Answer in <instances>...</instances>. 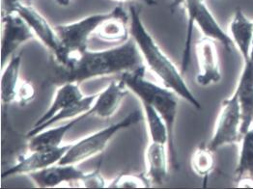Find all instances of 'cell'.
Returning <instances> with one entry per match:
<instances>
[{
    "label": "cell",
    "instance_id": "obj_1",
    "mask_svg": "<svg viewBox=\"0 0 253 189\" xmlns=\"http://www.w3.org/2000/svg\"><path fill=\"white\" fill-rule=\"evenodd\" d=\"M49 84H82L87 80L121 75L146 67L131 37L123 43L103 50L68 53L61 60H50Z\"/></svg>",
    "mask_w": 253,
    "mask_h": 189
},
{
    "label": "cell",
    "instance_id": "obj_2",
    "mask_svg": "<svg viewBox=\"0 0 253 189\" xmlns=\"http://www.w3.org/2000/svg\"><path fill=\"white\" fill-rule=\"evenodd\" d=\"M129 14V34L136 43L146 69L152 73L159 81L174 91L180 98L188 102L196 109H201V105L192 94L190 87L184 79L181 70L163 51L158 42L148 31L140 17L139 10L130 5Z\"/></svg>",
    "mask_w": 253,
    "mask_h": 189
},
{
    "label": "cell",
    "instance_id": "obj_3",
    "mask_svg": "<svg viewBox=\"0 0 253 189\" xmlns=\"http://www.w3.org/2000/svg\"><path fill=\"white\" fill-rule=\"evenodd\" d=\"M145 74L146 67H143L121 74L120 78L124 81L129 92L138 98L140 103L151 105L164 119L169 130V158L172 166L178 170L180 164L175 145V125L180 97L168 87L149 80Z\"/></svg>",
    "mask_w": 253,
    "mask_h": 189
},
{
    "label": "cell",
    "instance_id": "obj_4",
    "mask_svg": "<svg viewBox=\"0 0 253 189\" xmlns=\"http://www.w3.org/2000/svg\"><path fill=\"white\" fill-rule=\"evenodd\" d=\"M142 114L139 110L130 112L121 121L93 132L71 144L59 163L78 165L102 153L116 133L136 125L142 119Z\"/></svg>",
    "mask_w": 253,
    "mask_h": 189
},
{
    "label": "cell",
    "instance_id": "obj_5",
    "mask_svg": "<svg viewBox=\"0 0 253 189\" xmlns=\"http://www.w3.org/2000/svg\"><path fill=\"white\" fill-rule=\"evenodd\" d=\"M116 13V7L107 13L93 14L80 21L56 25L55 31L63 47V52L59 58H50V60H61L68 53L83 52L88 48V42L95 35L98 27L111 18Z\"/></svg>",
    "mask_w": 253,
    "mask_h": 189
},
{
    "label": "cell",
    "instance_id": "obj_6",
    "mask_svg": "<svg viewBox=\"0 0 253 189\" xmlns=\"http://www.w3.org/2000/svg\"><path fill=\"white\" fill-rule=\"evenodd\" d=\"M242 126V109L237 91L230 98L225 99L221 103V108L218 113L214 130L211 140L207 144L212 151L226 145H232L241 141Z\"/></svg>",
    "mask_w": 253,
    "mask_h": 189
},
{
    "label": "cell",
    "instance_id": "obj_7",
    "mask_svg": "<svg viewBox=\"0 0 253 189\" xmlns=\"http://www.w3.org/2000/svg\"><path fill=\"white\" fill-rule=\"evenodd\" d=\"M12 13H17L28 24L36 39L49 51L50 58H59L63 52V47L55 28L42 14L29 3L21 0L13 8Z\"/></svg>",
    "mask_w": 253,
    "mask_h": 189
},
{
    "label": "cell",
    "instance_id": "obj_8",
    "mask_svg": "<svg viewBox=\"0 0 253 189\" xmlns=\"http://www.w3.org/2000/svg\"><path fill=\"white\" fill-rule=\"evenodd\" d=\"M2 28L1 68L18 52L23 43L36 40L31 28L17 13L2 14Z\"/></svg>",
    "mask_w": 253,
    "mask_h": 189
},
{
    "label": "cell",
    "instance_id": "obj_9",
    "mask_svg": "<svg viewBox=\"0 0 253 189\" xmlns=\"http://www.w3.org/2000/svg\"><path fill=\"white\" fill-rule=\"evenodd\" d=\"M70 146L71 144L62 145L61 147L51 150L29 151L27 154L21 155L19 157L18 162L15 165L4 170L1 174V179L5 180L19 175L27 176L32 172H36L59 163Z\"/></svg>",
    "mask_w": 253,
    "mask_h": 189
},
{
    "label": "cell",
    "instance_id": "obj_10",
    "mask_svg": "<svg viewBox=\"0 0 253 189\" xmlns=\"http://www.w3.org/2000/svg\"><path fill=\"white\" fill-rule=\"evenodd\" d=\"M195 53L199 72L197 84L202 87L216 84L221 80V72L215 42L208 37H202L195 43Z\"/></svg>",
    "mask_w": 253,
    "mask_h": 189
},
{
    "label": "cell",
    "instance_id": "obj_11",
    "mask_svg": "<svg viewBox=\"0 0 253 189\" xmlns=\"http://www.w3.org/2000/svg\"><path fill=\"white\" fill-rule=\"evenodd\" d=\"M85 172L73 164L56 163L49 167L32 172L27 176L30 178L35 187L40 189H53L68 184L75 188V185L80 181Z\"/></svg>",
    "mask_w": 253,
    "mask_h": 189
},
{
    "label": "cell",
    "instance_id": "obj_12",
    "mask_svg": "<svg viewBox=\"0 0 253 189\" xmlns=\"http://www.w3.org/2000/svg\"><path fill=\"white\" fill-rule=\"evenodd\" d=\"M128 93L129 90L121 78L112 80L98 93L91 109V116L101 119L111 118L118 111Z\"/></svg>",
    "mask_w": 253,
    "mask_h": 189
},
{
    "label": "cell",
    "instance_id": "obj_13",
    "mask_svg": "<svg viewBox=\"0 0 253 189\" xmlns=\"http://www.w3.org/2000/svg\"><path fill=\"white\" fill-rule=\"evenodd\" d=\"M168 144L150 141L145 150V175L153 185L162 186L169 176Z\"/></svg>",
    "mask_w": 253,
    "mask_h": 189
},
{
    "label": "cell",
    "instance_id": "obj_14",
    "mask_svg": "<svg viewBox=\"0 0 253 189\" xmlns=\"http://www.w3.org/2000/svg\"><path fill=\"white\" fill-rule=\"evenodd\" d=\"M88 117H91V110L75 119L68 121V123L62 126L47 127L40 131L39 133L28 138L27 147L29 151H42L51 150L55 148L61 147L63 145L64 137L67 133L76 126L78 123L82 122Z\"/></svg>",
    "mask_w": 253,
    "mask_h": 189
},
{
    "label": "cell",
    "instance_id": "obj_15",
    "mask_svg": "<svg viewBox=\"0 0 253 189\" xmlns=\"http://www.w3.org/2000/svg\"><path fill=\"white\" fill-rule=\"evenodd\" d=\"M236 91L242 109L241 134H245L253 126V60L245 62Z\"/></svg>",
    "mask_w": 253,
    "mask_h": 189
},
{
    "label": "cell",
    "instance_id": "obj_16",
    "mask_svg": "<svg viewBox=\"0 0 253 189\" xmlns=\"http://www.w3.org/2000/svg\"><path fill=\"white\" fill-rule=\"evenodd\" d=\"M95 37L105 42L123 43L130 37L129 14L123 6H116V13L104 21L95 32Z\"/></svg>",
    "mask_w": 253,
    "mask_h": 189
},
{
    "label": "cell",
    "instance_id": "obj_17",
    "mask_svg": "<svg viewBox=\"0 0 253 189\" xmlns=\"http://www.w3.org/2000/svg\"><path fill=\"white\" fill-rule=\"evenodd\" d=\"M85 96L78 83H65L57 86L51 104L46 111L36 121L32 128H37L49 121L53 116L70 105L82 101Z\"/></svg>",
    "mask_w": 253,
    "mask_h": 189
},
{
    "label": "cell",
    "instance_id": "obj_18",
    "mask_svg": "<svg viewBox=\"0 0 253 189\" xmlns=\"http://www.w3.org/2000/svg\"><path fill=\"white\" fill-rule=\"evenodd\" d=\"M229 33L235 46H237L244 59V62L248 61L251 56L253 40V22L248 19L240 8L233 14L229 23Z\"/></svg>",
    "mask_w": 253,
    "mask_h": 189
},
{
    "label": "cell",
    "instance_id": "obj_19",
    "mask_svg": "<svg viewBox=\"0 0 253 189\" xmlns=\"http://www.w3.org/2000/svg\"><path fill=\"white\" fill-rule=\"evenodd\" d=\"M21 54L18 52L3 67L1 76V102L4 107L16 102L18 88L21 83Z\"/></svg>",
    "mask_w": 253,
    "mask_h": 189
},
{
    "label": "cell",
    "instance_id": "obj_20",
    "mask_svg": "<svg viewBox=\"0 0 253 189\" xmlns=\"http://www.w3.org/2000/svg\"><path fill=\"white\" fill-rule=\"evenodd\" d=\"M97 96H98V93L92 94L89 96H85L82 101L66 107L65 109L61 110L55 116H53L49 121H47L42 126H39L37 128H31L27 133V138L39 133L40 131H42L49 126H53L56 123H59L62 121H70L72 119H75L84 113L89 112L92 109V106L94 105V102H95Z\"/></svg>",
    "mask_w": 253,
    "mask_h": 189
},
{
    "label": "cell",
    "instance_id": "obj_21",
    "mask_svg": "<svg viewBox=\"0 0 253 189\" xmlns=\"http://www.w3.org/2000/svg\"><path fill=\"white\" fill-rule=\"evenodd\" d=\"M237 167L234 171V181L253 176V126L242 135Z\"/></svg>",
    "mask_w": 253,
    "mask_h": 189
},
{
    "label": "cell",
    "instance_id": "obj_22",
    "mask_svg": "<svg viewBox=\"0 0 253 189\" xmlns=\"http://www.w3.org/2000/svg\"><path fill=\"white\" fill-rule=\"evenodd\" d=\"M141 105L150 141L168 144L169 146V130L164 119L151 105L146 103H141Z\"/></svg>",
    "mask_w": 253,
    "mask_h": 189
},
{
    "label": "cell",
    "instance_id": "obj_23",
    "mask_svg": "<svg viewBox=\"0 0 253 189\" xmlns=\"http://www.w3.org/2000/svg\"><path fill=\"white\" fill-rule=\"evenodd\" d=\"M213 152L207 145L202 144L196 148L191 155V168L197 176L203 178L205 182L214 169L215 161Z\"/></svg>",
    "mask_w": 253,
    "mask_h": 189
},
{
    "label": "cell",
    "instance_id": "obj_24",
    "mask_svg": "<svg viewBox=\"0 0 253 189\" xmlns=\"http://www.w3.org/2000/svg\"><path fill=\"white\" fill-rule=\"evenodd\" d=\"M151 181L144 174L122 173L117 175L108 185V189H149L152 187Z\"/></svg>",
    "mask_w": 253,
    "mask_h": 189
},
{
    "label": "cell",
    "instance_id": "obj_25",
    "mask_svg": "<svg viewBox=\"0 0 253 189\" xmlns=\"http://www.w3.org/2000/svg\"><path fill=\"white\" fill-rule=\"evenodd\" d=\"M107 183L103 177L100 166L91 172L84 173V177L78 181L75 185V188L81 189H106L107 188Z\"/></svg>",
    "mask_w": 253,
    "mask_h": 189
},
{
    "label": "cell",
    "instance_id": "obj_26",
    "mask_svg": "<svg viewBox=\"0 0 253 189\" xmlns=\"http://www.w3.org/2000/svg\"><path fill=\"white\" fill-rule=\"evenodd\" d=\"M35 97H36V90L33 84L29 81L21 80V83L17 92L16 103H18L21 106H25L29 105L32 101H34Z\"/></svg>",
    "mask_w": 253,
    "mask_h": 189
},
{
    "label": "cell",
    "instance_id": "obj_27",
    "mask_svg": "<svg viewBox=\"0 0 253 189\" xmlns=\"http://www.w3.org/2000/svg\"><path fill=\"white\" fill-rule=\"evenodd\" d=\"M203 2H204V0H174L173 3L171 4V6L177 7V6L181 5L185 9V11L187 13V19H188L187 26H188V25H190L196 10Z\"/></svg>",
    "mask_w": 253,
    "mask_h": 189
},
{
    "label": "cell",
    "instance_id": "obj_28",
    "mask_svg": "<svg viewBox=\"0 0 253 189\" xmlns=\"http://www.w3.org/2000/svg\"><path fill=\"white\" fill-rule=\"evenodd\" d=\"M19 1L21 0H1V14H11Z\"/></svg>",
    "mask_w": 253,
    "mask_h": 189
},
{
    "label": "cell",
    "instance_id": "obj_29",
    "mask_svg": "<svg viewBox=\"0 0 253 189\" xmlns=\"http://www.w3.org/2000/svg\"><path fill=\"white\" fill-rule=\"evenodd\" d=\"M113 1H117V2H128V1H133V0H113ZM137 1H141L144 4H146L148 6H156L158 4L157 0H137Z\"/></svg>",
    "mask_w": 253,
    "mask_h": 189
},
{
    "label": "cell",
    "instance_id": "obj_30",
    "mask_svg": "<svg viewBox=\"0 0 253 189\" xmlns=\"http://www.w3.org/2000/svg\"><path fill=\"white\" fill-rule=\"evenodd\" d=\"M55 3L61 7H68L73 0H54Z\"/></svg>",
    "mask_w": 253,
    "mask_h": 189
},
{
    "label": "cell",
    "instance_id": "obj_31",
    "mask_svg": "<svg viewBox=\"0 0 253 189\" xmlns=\"http://www.w3.org/2000/svg\"><path fill=\"white\" fill-rule=\"evenodd\" d=\"M250 59L253 60V43H252V49H251V56H250Z\"/></svg>",
    "mask_w": 253,
    "mask_h": 189
}]
</instances>
